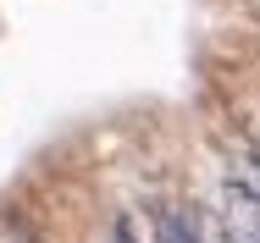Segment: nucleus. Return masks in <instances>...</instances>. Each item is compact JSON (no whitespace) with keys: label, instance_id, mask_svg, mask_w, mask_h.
<instances>
[{"label":"nucleus","instance_id":"f257e3e1","mask_svg":"<svg viewBox=\"0 0 260 243\" xmlns=\"http://www.w3.org/2000/svg\"><path fill=\"white\" fill-rule=\"evenodd\" d=\"M249 160H255V166H260V149H249Z\"/></svg>","mask_w":260,"mask_h":243}]
</instances>
